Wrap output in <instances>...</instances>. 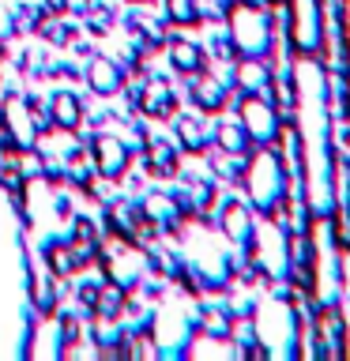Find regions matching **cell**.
I'll list each match as a JSON object with an SVG mask.
<instances>
[{
  "instance_id": "obj_4",
  "label": "cell",
  "mask_w": 350,
  "mask_h": 361,
  "mask_svg": "<svg viewBox=\"0 0 350 361\" xmlns=\"http://www.w3.org/2000/svg\"><path fill=\"white\" fill-rule=\"evenodd\" d=\"M128 158H132V151L121 140H113V135H98L95 140V166L106 180H117L128 169Z\"/></svg>"
},
{
  "instance_id": "obj_7",
  "label": "cell",
  "mask_w": 350,
  "mask_h": 361,
  "mask_svg": "<svg viewBox=\"0 0 350 361\" xmlns=\"http://www.w3.org/2000/svg\"><path fill=\"white\" fill-rule=\"evenodd\" d=\"M234 83L241 87V94H264V87H271V72L264 56H241L234 68Z\"/></svg>"
},
{
  "instance_id": "obj_12",
  "label": "cell",
  "mask_w": 350,
  "mask_h": 361,
  "mask_svg": "<svg viewBox=\"0 0 350 361\" xmlns=\"http://www.w3.org/2000/svg\"><path fill=\"white\" fill-rule=\"evenodd\" d=\"M147 169H151V177H174L177 173V147L166 140H155L147 147Z\"/></svg>"
},
{
  "instance_id": "obj_6",
  "label": "cell",
  "mask_w": 350,
  "mask_h": 361,
  "mask_svg": "<svg viewBox=\"0 0 350 361\" xmlns=\"http://www.w3.org/2000/svg\"><path fill=\"white\" fill-rule=\"evenodd\" d=\"M87 83H90L95 94L109 98V94H117V90L124 87V72H121L117 61H109V56H95L90 68H87Z\"/></svg>"
},
{
  "instance_id": "obj_18",
  "label": "cell",
  "mask_w": 350,
  "mask_h": 361,
  "mask_svg": "<svg viewBox=\"0 0 350 361\" xmlns=\"http://www.w3.org/2000/svg\"><path fill=\"white\" fill-rule=\"evenodd\" d=\"M98 290H102V282H83V286H79V305H87V309H95V301H98Z\"/></svg>"
},
{
  "instance_id": "obj_17",
  "label": "cell",
  "mask_w": 350,
  "mask_h": 361,
  "mask_svg": "<svg viewBox=\"0 0 350 361\" xmlns=\"http://www.w3.org/2000/svg\"><path fill=\"white\" fill-rule=\"evenodd\" d=\"M166 19L177 23V27L200 23V4H196V0H166Z\"/></svg>"
},
{
  "instance_id": "obj_9",
  "label": "cell",
  "mask_w": 350,
  "mask_h": 361,
  "mask_svg": "<svg viewBox=\"0 0 350 361\" xmlns=\"http://www.w3.org/2000/svg\"><path fill=\"white\" fill-rule=\"evenodd\" d=\"M169 64H174L177 72H185V75H196V72L207 68V53H203V45H196V42L174 38L169 42Z\"/></svg>"
},
{
  "instance_id": "obj_3",
  "label": "cell",
  "mask_w": 350,
  "mask_h": 361,
  "mask_svg": "<svg viewBox=\"0 0 350 361\" xmlns=\"http://www.w3.org/2000/svg\"><path fill=\"white\" fill-rule=\"evenodd\" d=\"M241 124L248 132L253 143H275V132H279V121H275V106L260 94H245L241 98Z\"/></svg>"
},
{
  "instance_id": "obj_20",
  "label": "cell",
  "mask_w": 350,
  "mask_h": 361,
  "mask_svg": "<svg viewBox=\"0 0 350 361\" xmlns=\"http://www.w3.org/2000/svg\"><path fill=\"white\" fill-rule=\"evenodd\" d=\"M45 8H49V11H64V0H45Z\"/></svg>"
},
{
  "instance_id": "obj_15",
  "label": "cell",
  "mask_w": 350,
  "mask_h": 361,
  "mask_svg": "<svg viewBox=\"0 0 350 361\" xmlns=\"http://www.w3.org/2000/svg\"><path fill=\"white\" fill-rule=\"evenodd\" d=\"M45 259H49V267H53V275H72V271H79V259L72 252V241H53V245H45Z\"/></svg>"
},
{
  "instance_id": "obj_10",
  "label": "cell",
  "mask_w": 350,
  "mask_h": 361,
  "mask_svg": "<svg viewBox=\"0 0 350 361\" xmlns=\"http://www.w3.org/2000/svg\"><path fill=\"white\" fill-rule=\"evenodd\" d=\"M188 94H192V102H196V109H203V113H219L226 106V87L219 83V79L203 75V72H196Z\"/></svg>"
},
{
  "instance_id": "obj_8",
  "label": "cell",
  "mask_w": 350,
  "mask_h": 361,
  "mask_svg": "<svg viewBox=\"0 0 350 361\" xmlns=\"http://www.w3.org/2000/svg\"><path fill=\"white\" fill-rule=\"evenodd\" d=\"M222 230H226V237H230V241H237V245H253L256 230H253V214H248L245 203H237V200L226 203V207H222Z\"/></svg>"
},
{
  "instance_id": "obj_14",
  "label": "cell",
  "mask_w": 350,
  "mask_h": 361,
  "mask_svg": "<svg viewBox=\"0 0 350 361\" xmlns=\"http://www.w3.org/2000/svg\"><path fill=\"white\" fill-rule=\"evenodd\" d=\"M124 305H128V298H124V286H117V282H109V286H102V290H98L95 312H98V320H117Z\"/></svg>"
},
{
  "instance_id": "obj_5",
  "label": "cell",
  "mask_w": 350,
  "mask_h": 361,
  "mask_svg": "<svg viewBox=\"0 0 350 361\" xmlns=\"http://www.w3.org/2000/svg\"><path fill=\"white\" fill-rule=\"evenodd\" d=\"M135 109H140L143 117H169V113L177 109V98H174V90H169V83H162V79H151V83H143Z\"/></svg>"
},
{
  "instance_id": "obj_2",
  "label": "cell",
  "mask_w": 350,
  "mask_h": 361,
  "mask_svg": "<svg viewBox=\"0 0 350 361\" xmlns=\"http://www.w3.org/2000/svg\"><path fill=\"white\" fill-rule=\"evenodd\" d=\"M245 177H248V196H253L256 211L271 214L282 203V192H286V180H282V166L271 151H260L253 158V166H245Z\"/></svg>"
},
{
  "instance_id": "obj_21",
  "label": "cell",
  "mask_w": 350,
  "mask_h": 361,
  "mask_svg": "<svg viewBox=\"0 0 350 361\" xmlns=\"http://www.w3.org/2000/svg\"><path fill=\"white\" fill-rule=\"evenodd\" d=\"M135 4H143V0H135Z\"/></svg>"
},
{
  "instance_id": "obj_16",
  "label": "cell",
  "mask_w": 350,
  "mask_h": 361,
  "mask_svg": "<svg viewBox=\"0 0 350 361\" xmlns=\"http://www.w3.org/2000/svg\"><path fill=\"white\" fill-rule=\"evenodd\" d=\"M177 140L185 151H203L207 147V128L200 117H177Z\"/></svg>"
},
{
  "instance_id": "obj_1",
  "label": "cell",
  "mask_w": 350,
  "mask_h": 361,
  "mask_svg": "<svg viewBox=\"0 0 350 361\" xmlns=\"http://www.w3.org/2000/svg\"><path fill=\"white\" fill-rule=\"evenodd\" d=\"M230 42L237 56H264L271 45V19L260 0H234L230 4Z\"/></svg>"
},
{
  "instance_id": "obj_19",
  "label": "cell",
  "mask_w": 350,
  "mask_h": 361,
  "mask_svg": "<svg viewBox=\"0 0 350 361\" xmlns=\"http://www.w3.org/2000/svg\"><path fill=\"white\" fill-rule=\"evenodd\" d=\"M49 38L64 45V42H72V30H68V27H64V23H53V27H49Z\"/></svg>"
},
{
  "instance_id": "obj_11",
  "label": "cell",
  "mask_w": 350,
  "mask_h": 361,
  "mask_svg": "<svg viewBox=\"0 0 350 361\" xmlns=\"http://www.w3.org/2000/svg\"><path fill=\"white\" fill-rule=\"evenodd\" d=\"M49 117L56 128H79V121H83V102H79L72 90H56L49 98Z\"/></svg>"
},
{
  "instance_id": "obj_13",
  "label": "cell",
  "mask_w": 350,
  "mask_h": 361,
  "mask_svg": "<svg viewBox=\"0 0 350 361\" xmlns=\"http://www.w3.org/2000/svg\"><path fill=\"white\" fill-rule=\"evenodd\" d=\"M215 140L226 154H245L248 151V132L241 121H222L219 128H215Z\"/></svg>"
}]
</instances>
